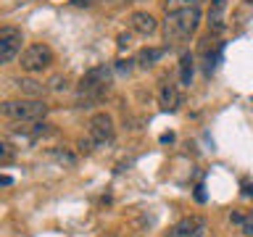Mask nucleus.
<instances>
[{"mask_svg": "<svg viewBox=\"0 0 253 237\" xmlns=\"http://www.w3.org/2000/svg\"><path fill=\"white\" fill-rule=\"evenodd\" d=\"M206 232H209V221L203 216H198V213H190V216L179 219L166 232V237H206Z\"/></svg>", "mask_w": 253, "mask_h": 237, "instance_id": "0eeeda50", "label": "nucleus"}, {"mask_svg": "<svg viewBox=\"0 0 253 237\" xmlns=\"http://www.w3.org/2000/svg\"><path fill=\"white\" fill-rule=\"evenodd\" d=\"M50 84H53V90H66V77H55Z\"/></svg>", "mask_w": 253, "mask_h": 237, "instance_id": "a211bd4d", "label": "nucleus"}, {"mask_svg": "<svg viewBox=\"0 0 253 237\" xmlns=\"http://www.w3.org/2000/svg\"><path fill=\"white\" fill-rule=\"evenodd\" d=\"M229 221H232L243 235L253 237V211H232L229 213Z\"/></svg>", "mask_w": 253, "mask_h": 237, "instance_id": "f8f14e48", "label": "nucleus"}, {"mask_svg": "<svg viewBox=\"0 0 253 237\" xmlns=\"http://www.w3.org/2000/svg\"><path fill=\"white\" fill-rule=\"evenodd\" d=\"M195 0H164V11L166 13H177V11H185V8H193Z\"/></svg>", "mask_w": 253, "mask_h": 237, "instance_id": "2eb2a0df", "label": "nucleus"}, {"mask_svg": "<svg viewBox=\"0 0 253 237\" xmlns=\"http://www.w3.org/2000/svg\"><path fill=\"white\" fill-rule=\"evenodd\" d=\"M55 161H58L61 166H66V169H71V166H77V156L71 153V150H53L50 153Z\"/></svg>", "mask_w": 253, "mask_h": 237, "instance_id": "dca6fc26", "label": "nucleus"}, {"mask_svg": "<svg viewBox=\"0 0 253 237\" xmlns=\"http://www.w3.org/2000/svg\"><path fill=\"white\" fill-rule=\"evenodd\" d=\"M227 0H211L209 5V16H206V24H209V32L213 37L224 35L227 32Z\"/></svg>", "mask_w": 253, "mask_h": 237, "instance_id": "6e6552de", "label": "nucleus"}, {"mask_svg": "<svg viewBox=\"0 0 253 237\" xmlns=\"http://www.w3.org/2000/svg\"><path fill=\"white\" fill-rule=\"evenodd\" d=\"M198 24H201V11L198 5L193 8H185V11H177V13H166V21H164V40L169 45L174 42H185L195 35Z\"/></svg>", "mask_w": 253, "mask_h": 237, "instance_id": "f257e3e1", "label": "nucleus"}, {"mask_svg": "<svg viewBox=\"0 0 253 237\" xmlns=\"http://www.w3.org/2000/svg\"><path fill=\"white\" fill-rule=\"evenodd\" d=\"M111 71L106 66H95L79 79V103H100L103 95L108 92Z\"/></svg>", "mask_w": 253, "mask_h": 237, "instance_id": "7ed1b4c3", "label": "nucleus"}, {"mask_svg": "<svg viewBox=\"0 0 253 237\" xmlns=\"http://www.w3.org/2000/svg\"><path fill=\"white\" fill-rule=\"evenodd\" d=\"M195 198H198V200H201V203L206 200V195H203V187H198V193H195Z\"/></svg>", "mask_w": 253, "mask_h": 237, "instance_id": "4be33fe9", "label": "nucleus"}, {"mask_svg": "<svg viewBox=\"0 0 253 237\" xmlns=\"http://www.w3.org/2000/svg\"><path fill=\"white\" fill-rule=\"evenodd\" d=\"M114 118H111L106 111L95 114L87 124V145H95V148H103L114 140Z\"/></svg>", "mask_w": 253, "mask_h": 237, "instance_id": "39448f33", "label": "nucleus"}, {"mask_svg": "<svg viewBox=\"0 0 253 237\" xmlns=\"http://www.w3.org/2000/svg\"><path fill=\"white\" fill-rule=\"evenodd\" d=\"M13 156H16V148L11 142H0V161H11Z\"/></svg>", "mask_w": 253, "mask_h": 237, "instance_id": "f3484780", "label": "nucleus"}, {"mask_svg": "<svg viewBox=\"0 0 253 237\" xmlns=\"http://www.w3.org/2000/svg\"><path fill=\"white\" fill-rule=\"evenodd\" d=\"M158 106L164 111H177L182 106V92L174 82H164L158 87Z\"/></svg>", "mask_w": 253, "mask_h": 237, "instance_id": "1a4fd4ad", "label": "nucleus"}, {"mask_svg": "<svg viewBox=\"0 0 253 237\" xmlns=\"http://www.w3.org/2000/svg\"><path fill=\"white\" fill-rule=\"evenodd\" d=\"M74 3H77V5H90L92 0H74Z\"/></svg>", "mask_w": 253, "mask_h": 237, "instance_id": "5701e85b", "label": "nucleus"}, {"mask_svg": "<svg viewBox=\"0 0 253 237\" xmlns=\"http://www.w3.org/2000/svg\"><path fill=\"white\" fill-rule=\"evenodd\" d=\"M24 35L19 27H0V63H11L21 53Z\"/></svg>", "mask_w": 253, "mask_h": 237, "instance_id": "423d86ee", "label": "nucleus"}, {"mask_svg": "<svg viewBox=\"0 0 253 237\" xmlns=\"http://www.w3.org/2000/svg\"><path fill=\"white\" fill-rule=\"evenodd\" d=\"M108 237H114V235H108Z\"/></svg>", "mask_w": 253, "mask_h": 237, "instance_id": "b1692460", "label": "nucleus"}, {"mask_svg": "<svg viewBox=\"0 0 253 237\" xmlns=\"http://www.w3.org/2000/svg\"><path fill=\"white\" fill-rule=\"evenodd\" d=\"M129 27H132V32L148 37V35H153V32L158 29V21H156V16L148 13V11H134L129 16Z\"/></svg>", "mask_w": 253, "mask_h": 237, "instance_id": "9d476101", "label": "nucleus"}, {"mask_svg": "<svg viewBox=\"0 0 253 237\" xmlns=\"http://www.w3.org/2000/svg\"><path fill=\"white\" fill-rule=\"evenodd\" d=\"M0 114L13 121H40L47 114V106L37 98H21V100H5L0 103Z\"/></svg>", "mask_w": 253, "mask_h": 237, "instance_id": "f03ea898", "label": "nucleus"}, {"mask_svg": "<svg viewBox=\"0 0 253 237\" xmlns=\"http://www.w3.org/2000/svg\"><path fill=\"white\" fill-rule=\"evenodd\" d=\"M119 47H129V35H122V37H119Z\"/></svg>", "mask_w": 253, "mask_h": 237, "instance_id": "aec40b11", "label": "nucleus"}, {"mask_svg": "<svg viewBox=\"0 0 253 237\" xmlns=\"http://www.w3.org/2000/svg\"><path fill=\"white\" fill-rule=\"evenodd\" d=\"M164 58V47H142V50L137 53V66L142 69H148V66H153V63H158Z\"/></svg>", "mask_w": 253, "mask_h": 237, "instance_id": "ddd939ff", "label": "nucleus"}, {"mask_svg": "<svg viewBox=\"0 0 253 237\" xmlns=\"http://www.w3.org/2000/svg\"><path fill=\"white\" fill-rule=\"evenodd\" d=\"M243 195L245 198H253V185H243Z\"/></svg>", "mask_w": 253, "mask_h": 237, "instance_id": "412c9836", "label": "nucleus"}, {"mask_svg": "<svg viewBox=\"0 0 253 237\" xmlns=\"http://www.w3.org/2000/svg\"><path fill=\"white\" fill-rule=\"evenodd\" d=\"M21 69L24 71H29V74H40V71H45V69H50V63H53V50H50V45H45V42H32L24 47V53H21Z\"/></svg>", "mask_w": 253, "mask_h": 237, "instance_id": "20e7f679", "label": "nucleus"}, {"mask_svg": "<svg viewBox=\"0 0 253 237\" xmlns=\"http://www.w3.org/2000/svg\"><path fill=\"white\" fill-rule=\"evenodd\" d=\"M16 87H19L21 92L32 95V98H37V95L42 92V84H37L35 79H19V82H16Z\"/></svg>", "mask_w": 253, "mask_h": 237, "instance_id": "4468645a", "label": "nucleus"}, {"mask_svg": "<svg viewBox=\"0 0 253 237\" xmlns=\"http://www.w3.org/2000/svg\"><path fill=\"white\" fill-rule=\"evenodd\" d=\"M193 71H195V55L193 53H182L179 55V84L182 87L193 84Z\"/></svg>", "mask_w": 253, "mask_h": 237, "instance_id": "9b49d317", "label": "nucleus"}, {"mask_svg": "<svg viewBox=\"0 0 253 237\" xmlns=\"http://www.w3.org/2000/svg\"><path fill=\"white\" fill-rule=\"evenodd\" d=\"M13 185V177H5V174H0V187H8Z\"/></svg>", "mask_w": 253, "mask_h": 237, "instance_id": "6ab92c4d", "label": "nucleus"}]
</instances>
